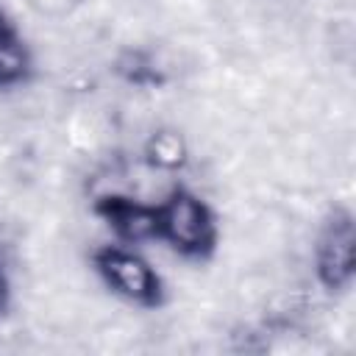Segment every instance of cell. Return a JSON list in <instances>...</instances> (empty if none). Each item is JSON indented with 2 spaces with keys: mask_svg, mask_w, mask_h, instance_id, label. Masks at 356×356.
Returning <instances> with one entry per match:
<instances>
[{
  "mask_svg": "<svg viewBox=\"0 0 356 356\" xmlns=\"http://www.w3.org/2000/svg\"><path fill=\"white\" fill-rule=\"evenodd\" d=\"M145 156L159 170H181L189 159V150H186V142L178 131L159 128L150 134V139L145 145Z\"/></svg>",
  "mask_w": 356,
  "mask_h": 356,
  "instance_id": "6",
  "label": "cell"
},
{
  "mask_svg": "<svg viewBox=\"0 0 356 356\" xmlns=\"http://www.w3.org/2000/svg\"><path fill=\"white\" fill-rule=\"evenodd\" d=\"M92 211L122 245L156 239V203H145L125 192H106L95 197Z\"/></svg>",
  "mask_w": 356,
  "mask_h": 356,
  "instance_id": "4",
  "label": "cell"
},
{
  "mask_svg": "<svg viewBox=\"0 0 356 356\" xmlns=\"http://www.w3.org/2000/svg\"><path fill=\"white\" fill-rule=\"evenodd\" d=\"M33 78V53L6 8H0V92L25 86Z\"/></svg>",
  "mask_w": 356,
  "mask_h": 356,
  "instance_id": "5",
  "label": "cell"
},
{
  "mask_svg": "<svg viewBox=\"0 0 356 356\" xmlns=\"http://www.w3.org/2000/svg\"><path fill=\"white\" fill-rule=\"evenodd\" d=\"M11 306H14V286H11V275H8L6 264L0 261V320H3V317H8Z\"/></svg>",
  "mask_w": 356,
  "mask_h": 356,
  "instance_id": "7",
  "label": "cell"
},
{
  "mask_svg": "<svg viewBox=\"0 0 356 356\" xmlns=\"http://www.w3.org/2000/svg\"><path fill=\"white\" fill-rule=\"evenodd\" d=\"M156 239L186 261H209L220 245V222L197 192L175 184L156 203Z\"/></svg>",
  "mask_w": 356,
  "mask_h": 356,
  "instance_id": "1",
  "label": "cell"
},
{
  "mask_svg": "<svg viewBox=\"0 0 356 356\" xmlns=\"http://www.w3.org/2000/svg\"><path fill=\"white\" fill-rule=\"evenodd\" d=\"M92 270L111 295L136 309H161L167 286L159 270L128 245H100L92 250Z\"/></svg>",
  "mask_w": 356,
  "mask_h": 356,
  "instance_id": "2",
  "label": "cell"
},
{
  "mask_svg": "<svg viewBox=\"0 0 356 356\" xmlns=\"http://www.w3.org/2000/svg\"><path fill=\"white\" fill-rule=\"evenodd\" d=\"M314 278L325 292H345L356 278V217L348 206H334L314 239Z\"/></svg>",
  "mask_w": 356,
  "mask_h": 356,
  "instance_id": "3",
  "label": "cell"
}]
</instances>
